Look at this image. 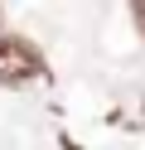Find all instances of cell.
Segmentation results:
<instances>
[{"label":"cell","instance_id":"1","mask_svg":"<svg viewBox=\"0 0 145 150\" xmlns=\"http://www.w3.org/2000/svg\"><path fill=\"white\" fill-rule=\"evenodd\" d=\"M39 73H44V53L19 34H0V82L19 87V82L39 78Z\"/></svg>","mask_w":145,"mask_h":150},{"label":"cell","instance_id":"2","mask_svg":"<svg viewBox=\"0 0 145 150\" xmlns=\"http://www.w3.org/2000/svg\"><path fill=\"white\" fill-rule=\"evenodd\" d=\"M131 15H135V24H140V34H145V0H131Z\"/></svg>","mask_w":145,"mask_h":150}]
</instances>
